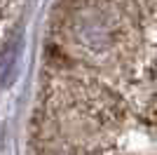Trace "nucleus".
Instances as JSON below:
<instances>
[{"instance_id": "nucleus-1", "label": "nucleus", "mask_w": 157, "mask_h": 155, "mask_svg": "<svg viewBox=\"0 0 157 155\" xmlns=\"http://www.w3.org/2000/svg\"><path fill=\"white\" fill-rule=\"evenodd\" d=\"M21 0H0V50H2V42H5L7 28L12 26L14 14L19 12Z\"/></svg>"}]
</instances>
